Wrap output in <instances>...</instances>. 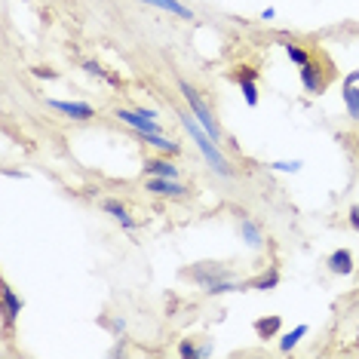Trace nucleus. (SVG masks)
<instances>
[{
    "instance_id": "f03ea898",
    "label": "nucleus",
    "mask_w": 359,
    "mask_h": 359,
    "mask_svg": "<svg viewBox=\"0 0 359 359\" xmlns=\"http://www.w3.org/2000/svg\"><path fill=\"white\" fill-rule=\"evenodd\" d=\"M178 89H182V95H184V102H187V108H191V114L200 120V126L206 129V133H209L212 138H215V142H222V126L215 123V117H212L209 104L203 102V95H200V93H197V89H194L191 83H184V80H182V83H178Z\"/></svg>"
},
{
    "instance_id": "b1692460",
    "label": "nucleus",
    "mask_w": 359,
    "mask_h": 359,
    "mask_svg": "<svg viewBox=\"0 0 359 359\" xmlns=\"http://www.w3.org/2000/svg\"><path fill=\"white\" fill-rule=\"evenodd\" d=\"M83 71H86V74H93V77H104V80H108V71H104L99 62H86Z\"/></svg>"
},
{
    "instance_id": "5701e85b",
    "label": "nucleus",
    "mask_w": 359,
    "mask_h": 359,
    "mask_svg": "<svg viewBox=\"0 0 359 359\" xmlns=\"http://www.w3.org/2000/svg\"><path fill=\"white\" fill-rule=\"evenodd\" d=\"M178 356H184V359H197L200 356V350L191 344V341H182V344H178Z\"/></svg>"
},
{
    "instance_id": "6e6552de",
    "label": "nucleus",
    "mask_w": 359,
    "mask_h": 359,
    "mask_svg": "<svg viewBox=\"0 0 359 359\" xmlns=\"http://www.w3.org/2000/svg\"><path fill=\"white\" fill-rule=\"evenodd\" d=\"M50 108L65 114V117H71V120H93L95 117L93 104H86V102H59V99H53Z\"/></svg>"
},
{
    "instance_id": "39448f33",
    "label": "nucleus",
    "mask_w": 359,
    "mask_h": 359,
    "mask_svg": "<svg viewBox=\"0 0 359 359\" xmlns=\"http://www.w3.org/2000/svg\"><path fill=\"white\" fill-rule=\"evenodd\" d=\"M329 80H332V74H323V68L316 65L313 59H310L304 68H301V83H304V89L310 95H320V93H325V86H329Z\"/></svg>"
},
{
    "instance_id": "412c9836",
    "label": "nucleus",
    "mask_w": 359,
    "mask_h": 359,
    "mask_svg": "<svg viewBox=\"0 0 359 359\" xmlns=\"http://www.w3.org/2000/svg\"><path fill=\"white\" fill-rule=\"evenodd\" d=\"M271 166L276 169V172H298L301 160H276V163H271Z\"/></svg>"
},
{
    "instance_id": "bb28decb",
    "label": "nucleus",
    "mask_w": 359,
    "mask_h": 359,
    "mask_svg": "<svg viewBox=\"0 0 359 359\" xmlns=\"http://www.w3.org/2000/svg\"><path fill=\"white\" fill-rule=\"evenodd\" d=\"M344 83H359V68L353 71V74H347V80H344Z\"/></svg>"
},
{
    "instance_id": "1a4fd4ad",
    "label": "nucleus",
    "mask_w": 359,
    "mask_h": 359,
    "mask_svg": "<svg viewBox=\"0 0 359 359\" xmlns=\"http://www.w3.org/2000/svg\"><path fill=\"white\" fill-rule=\"evenodd\" d=\"M144 175L148 178H178V166L169 157H151V160H144Z\"/></svg>"
},
{
    "instance_id": "a211bd4d",
    "label": "nucleus",
    "mask_w": 359,
    "mask_h": 359,
    "mask_svg": "<svg viewBox=\"0 0 359 359\" xmlns=\"http://www.w3.org/2000/svg\"><path fill=\"white\" fill-rule=\"evenodd\" d=\"M102 209L108 212V215L117 218V222H126V218H129V212H126V206H123L120 200H104V203H102Z\"/></svg>"
},
{
    "instance_id": "f3484780",
    "label": "nucleus",
    "mask_w": 359,
    "mask_h": 359,
    "mask_svg": "<svg viewBox=\"0 0 359 359\" xmlns=\"http://www.w3.org/2000/svg\"><path fill=\"white\" fill-rule=\"evenodd\" d=\"M304 334H307V325H298V329H292L289 334H283V338H280V350H283V353H292Z\"/></svg>"
},
{
    "instance_id": "cd10ccee",
    "label": "nucleus",
    "mask_w": 359,
    "mask_h": 359,
    "mask_svg": "<svg viewBox=\"0 0 359 359\" xmlns=\"http://www.w3.org/2000/svg\"><path fill=\"white\" fill-rule=\"evenodd\" d=\"M353 148H356V154H359V135H353Z\"/></svg>"
},
{
    "instance_id": "9d476101",
    "label": "nucleus",
    "mask_w": 359,
    "mask_h": 359,
    "mask_svg": "<svg viewBox=\"0 0 359 359\" xmlns=\"http://www.w3.org/2000/svg\"><path fill=\"white\" fill-rule=\"evenodd\" d=\"M329 271L338 273V276H350L353 273V255H350V249H338L329 255Z\"/></svg>"
},
{
    "instance_id": "0eeeda50",
    "label": "nucleus",
    "mask_w": 359,
    "mask_h": 359,
    "mask_svg": "<svg viewBox=\"0 0 359 359\" xmlns=\"http://www.w3.org/2000/svg\"><path fill=\"white\" fill-rule=\"evenodd\" d=\"M144 191H151V194H157V197H187L191 194V187H184V184H178V178H148L144 182Z\"/></svg>"
},
{
    "instance_id": "2eb2a0df",
    "label": "nucleus",
    "mask_w": 359,
    "mask_h": 359,
    "mask_svg": "<svg viewBox=\"0 0 359 359\" xmlns=\"http://www.w3.org/2000/svg\"><path fill=\"white\" fill-rule=\"evenodd\" d=\"M142 142L144 144H151V148H157V151H163V154H169V157H175L178 151V142H169V138H163V135H142Z\"/></svg>"
},
{
    "instance_id": "aec40b11",
    "label": "nucleus",
    "mask_w": 359,
    "mask_h": 359,
    "mask_svg": "<svg viewBox=\"0 0 359 359\" xmlns=\"http://www.w3.org/2000/svg\"><path fill=\"white\" fill-rule=\"evenodd\" d=\"M240 89H243V99H246L249 108H255V104H258V86H255V80H240Z\"/></svg>"
},
{
    "instance_id": "4468645a",
    "label": "nucleus",
    "mask_w": 359,
    "mask_h": 359,
    "mask_svg": "<svg viewBox=\"0 0 359 359\" xmlns=\"http://www.w3.org/2000/svg\"><path fill=\"white\" fill-rule=\"evenodd\" d=\"M240 233H243V240H246V246H249V249H261V246H264V236H261V227H258L255 222H252V218H243Z\"/></svg>"
},
{
    "instance_id": "f8f14e48",
    "label": "nucleus",
    "mask_w": 359,
    "mask_h": 359,
    "mask_svg": "<svg viewBox=\"0 0 359 359\" xmlns=\"http://www.w3.org/2000/svg\"><path fill=\"white\" fill-rule=\"evenodd\" d=\"M341 99H344L347 117L359 123V86L356 83H344V89H341Z\"/></svg>"
},
{
    "instance_id": "20e7f679",
    "label": "nucleus",
    "mask_w": 359,
    "mask_h": 359,
    "mask_svg": "<svg viewBox=\"0 0 359 359\" xmlns=\"http://www.w3.org/2000/svg\"><path fill=\"white\" fill-rule=\"evenodd\" d=\"M114 117H117V120H123L126 126H133L138 135H163V126H160L154 117H148V114H142V111H126V108H117V111H114Z\"/></svg>"
},
{
    "instance_id": "6ab92c4d",
    "label": "nucleus",
    "mask_w": 359,
    "mask_h": 359,
    "mask_svg": "<svg viewBox=\"0 0 359 359\" xmlns=\"http://www.w3.org/2000/svg\"><path fill=\"white\" fill-rule=\"evenodd\" d=\"M285 53H289V59H292V65H298V68H304V65L310 62V55H307V50H301L298 43H285Z\"/></svg>"
},
{
    "instance_id": "dca6fc26",
    "label": "nucleus",
    "mask_w": 359,
    "mask_h": 359,
    "mask_svg": "<svg viewBox=\"0 0 359 359\" xmlns=\"http://www.w3.org/2000/svg\"><path fill=\"white\" fill-rule=\"evenodd\" d=\"M280 285V271H267V273H261L258 280H252L249 283V289H258V292H271Z\"/></svg>"
},
{
    "instance_id": "423d86ee",
    "label": "nucleus",
    "mask_w": 359,
    "mask_h": 359,
    "mask_svg": "<svg viewBox=\"0 0 359 359\" xmlns=\"http://www.w3.org/2000/svg\"><path fill=\"white\" fill-rule=\"evenodd\" d=\"M0 307H4L0 310V313H4V329H6V334H10L15 320H19V313H22V301L6 283H4V289H0Z\"/></svg>"
},
{
    "instance_id": "4be33fe9",
    "label": "nucleus",
    "mask_w": 359,
    "mask_h": 359,
    "mask_svg": "<svg viewBox=\"0 0 359 359\" xmlns=\"http://www.w3.org/2000/svg\"><path fill=\"white\" fill-rule=\"evenodd\" d=\"M255 77H258V71L252 68V65H240V68L233 71V80H236V83H240V80H255Z\"/></svg>"
},
{
    "instance_id": "7ed1b4c3",
    "label": "nucleus",
    "mask_w": 359,
    "mask_h": 359,
    "mask_svg": "<svg viewBox=\"0 0 359 359\" xmlns=\"http://www.w3.org/2000/svg\"><path fill=\"white\" fill-rule=\"evenodd\" d=\"M182 276L184 280H194L197 285H203V289H209V285H215L222 280H231V271H227L224 264H218V261H200V264H194V267H184Z\"/></svg>"
},
{
    "instance_id": "9b49d317",
    "label": "nucleus",
    "mask_w": 359,
    "mask_h": 359,
    "mask_svg": "<svg viewBox=\"0 0 359 359\" xmlns=\"http://www.w3.org/2000/svg\"><path fill=\"white\" fill-rule=\"evenodd\" d=\"M280 329H283V320L276 313H271V316H261V320H255V334L261 341H267V338H276L280 334Z\"/></svg>"
},
{
    "instance_id": "ddd939ff",
    "label": "nucleus",
    "mask_w": 359,
    "mask_h": 359,
    "mask_svg": "<svg viewBox=\"0 0 359 359\" xmlns=\"http://www.w3.org/2000/svg\"><path fill=\"white\" fill-rule=\"evenodd\" d=\"M142 4H151V6H157V10L169 13V15H178V19H194V13L187 10L184 4H178V0H142Z\"/></svg>"
},
{
    "instance_id": "393cba45",
    "label": "nucleus",
    "mask_w": 359,
    "mask_h": 359,
    "mask_svg": "<svg viewBox=\"0 0 359 359\" xmlns=\"http://www.w3.org/2000/svg\"><path fill=\"white\" fill-rule=\"evenodd\" d=\"M347 222H350V227H353V231H359V206H350Z\"/></svg>"
},
{
    "instance_id": "a878e982",
    "label": "nucleus",
    "mask_w": 359,
    "mask_h": 359,
    "mask_svg": "<svg viewBox=\"0 0 359 359\" xmlns=\"http://www.w3.org/2000/svg\"><path fill=\"white\" fill-rule=\"evenodd\" d=\"M37 77H46V80H55V71L53 68H34Z\"/></svg>"
},
{
    "instance_id": "f257e3e1",
    "label": "nucleus",
    "mask_w": 359,
    "mask_h": 359,
    "mask_svg": "<svg viewBox=\"0 0 359 359\" xmlns=\"http://www.w3.org/2000/svg\"><path fill=\"white\" fill-rule=\"evenodd\" d=\"M182 123H184L187 133L194 135V142H197V148L203 151V157L209 160V166L215 169L218 175H233V166L227 163L224 154L218 151V142H215V138H212L206 129L200 126V120H197V117H191V114H182Z\"/></svg>"
}]
</instances>
